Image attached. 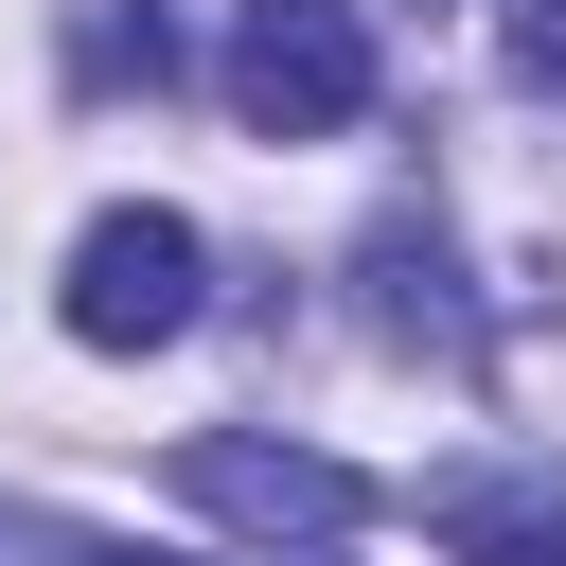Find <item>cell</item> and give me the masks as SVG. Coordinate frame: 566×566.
Masks as SVG:
<instances>
[{
	"label": "cell",
	"instance_id": "obj_1",
	"mask_svg": "<svg viewBox=\"0 0 566 566\" xmlns=\"http://www.w3.org/2000/svg\"><path fill=\"white\" fill-rule=\"evenodd\" d=\"M230 106H248L265 142L371 124V18H354V0H248V18H230Z\"/></svg>",
	"mask_w": 566,
	"mask_h": 566
},
{
	"label": "cell",
	"instance_id": "obj_2",
	"mask_svg": "<svg viewBox=\"0 0 566 566\" xmlns=\"http://www.w3.org/2000/svg\"><path fill=\"white\" fill-rule=\"evenodd\" d=\"M195 283H212L195 212L142 195V212H88V230H71V283H53V301H71L88 354H159V336H195Z\"/></svg>",
	"mask_w": 566,
	"mask_h": 566
},
{
	"label": "cell",
	"instance_id": "obj_3",
	"mask_svg": "<svg viewBox=\"0 0 566 566\" xmlns=\"http://www.w3.org/2000/svg\"><path fill=\"white\" fill-rule=\"evenodd\" d=\"M177 495H195L212 531H265V548H283V531L318 548V531H354V513H371V478H354V460L265 442V424H195V442H177Z\"/></svg>",
	"mask_w": 566,
	"mask_h": 566
},
{
	"label": "cell",
	"instance_id": "obj_4",
	"mask_svg": "<svg viewBox=\"0 0 566 566\" xmlns=\"http://www.w3.org/2000/svg\"><path fill=\"white\" fill-rule=\"evenodd\" d=\"M424 513H442L460 566H566V495H548V478H442Z\"/></svg>",
	"mask_w": 566,
	"mask_h": 566
},
{
	"label": "cell",
	"instance_id": "obj_5",
	"mask_svg": "<svg viewBox=\"0 0 566 566\" xmlns=\"http://www.w3.org/2000/svg\"><path fill=\"white\" fill-rule=\"evenodd\" d=\"M371 318H389V336H424V354H460V336H478V318H460V283H442V230H424V212H389V230H371Z\"/></svg>",
	"mask_w": 566,
	"mask_h": 566
},
{
	"label": "cell",
	"instance_id": "obj_6",
	"mask_svg": "<svg viewBox=\"0 0 566 566\" xmlns=\"http://www.w3.org/2000/svg\"><path fill=\"white\" fill-rule=\"evenodd\" d=\"M71 88H177V35H159V0H71Z\"/></svg>",
	"mask_w": 566,
	"mask_h": 566
},
{
	"label": "cell",
	"instance_id": "obj_7",
	"mask_svg": "<svg viewBox=\"0 0 566 566\" xmlns=\"http://www.w3.org/2000/svg\"><path fill=\"white\" fill-rule=\"evenodd\" d=\"M495 53H513L531 88H566V0H495Z\"/></svg>",
	"mask_w": 566,
	"mask_h": 566
},
{
	"label": "cell",
	"instance_id": "obj_8",
	"mask_svg": "<svg viewBox=\"0 0 566 566\" xmlns=\"http://www.w3.org/2000/svg\"><path fill=\"white\" fill-rule=\"evenodd\" d=\"M53 566H159V548H53Z\"/></svg>",
	"mask_w": 566,
	"mask_h": 566
}]
</instances>
